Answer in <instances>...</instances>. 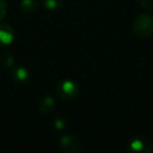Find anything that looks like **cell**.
Instances as JSON below:
<instances>
[{"label": "cell", "mask_w": 153, "mask_h": 153, "mask_svg": "<svg viewBox=\"0 0 153 153\" xmlns=\"http://www.w3.org/2000/svg\"><path fill=\"white\" fill-rule=\"evenodd\" d=\"M133 33L138 37L146 38L153 33V17L149 14H142L135 18L132 25Z\"/></svg>", "instance_id": "1"}, {"label": "cell", "mask_w": 153, "mask_h": 153, "mask_svg": "<svg viewBox=\"0 0 153 153\" xmlns=\"http://www.w3.org/2000/svg\"><path fill=\"white\" fill-rule=\"evenodd\" d=\"M56 94L64 101L74 100L79 94V86L72 80H62L56 86Z\"/></svg>", "instance_id": "2"}, {"label": "cell", "mask_w": 153, "mask_h": 153, "mask_svg": "<svg viewBox=\"0 0 153 153\" xmlns=\"http://www.w3.org/2000/svg\"><path fill=\"white\" fill-rule=\"evenodd\" d=\"M128 150L133 153H151L153 150V146L148 137L140 135L129 140Z\"/></svg>", "instance_id": "3"}, {"label": "cell", "mask_w": 153, "mask_h": 153, "mask_svg": "<svg viewBox=\"0 0 153 153\" xmlns=\"http://www.w3.org/2000/svg\"><path fill=\"white\" fill-rule=\"evenodd\" d=\"M60 148L66 153H80L83 149L81 140L74 135H64L60 138Z\"/></svg>", "instance_id": "4"}, {"label": "cell", "mask_w": 153, "mask_h": 153, "mask_svg": "<svg viewBox=\"0 0 153 153\" xmlns=\"http://www.w3.org/2000/svg\"><path fill=\"white\" fill-rule=\"evenodd\" d=\"M15 39V32L9 24H0V45H10Z\"/></svg>", "instance_id": "5"}, {"label": "cell", "mask_w": 153, "mask_h": 153, "mask_svg": "<svg viewBox=\"0 0 153 153\" xmlns=\"http://www.w3.org/2000/svg\"><path fill=\"white\" fill-rule=\"evenodd\" d=\"M12 78L17 83H25L30 78L27 69L24 67H16L12 70Z\"/></svg>", "instance_id": "6"}, {"label": "cell", "mask_w": 153, "mask_h": 153, "mask_svg": "<svg viewBox=\"0 0 153 153\" xmlns=\"http://www.w3.org/2000/svg\"><path fill=\"white\" fill-rule=\"evenodd\" d=\"M56 107V102L53 100V97L51 96H46L45 98H43L41 100L40 104H39V109L42 113L44 114H48L51 111L55 109Z\"/></svg>", "instance_id": "7"}, {"label": "cell", "mask_w": 153, "mask_h": 153, "mask_svg": "<svg viewBox=\"0 0 153 153\" xmlns=\"http://www.w3.org/2000/svg\"><path fill=\"white\" fill-rule=\"evenodd\" d=\"M20 7H21L22 11L32 13V12H35L38 9L39 2L38 0H22Z\"/></svg>", "instance_id": "8"}, {"label": "cell", "mask_w": 153, "mask_h": 153, "mask_svg": "<svg viewBox=\"0 0 153 153\" xmlns=\"http://www.w3.org/2000/svg\"><path fill=\"white\" fill-rule=\"evenodd\" d=\"M64 0H42V4L47 11H56L58 10L62 4H63Z\"/></svg>", "instance_id": "9"}, {"label": "cell", "mask_w": 153, "mask_h": 153, "mask_svg": "<svg viewBox=\"0 0 153 153\" xmlns=\"http://www.w3.org/2000/svg\"><path fill=\"white\" fill-rule=\"evenodd\" d=\"M0 60H1V64H2L4 67L7 66H11L12 64L14 63V58L11 53H3L1 57H0Z\"/></svg>", "instance_id": "10"}, {"label": "cell", "mask_w": 153, "mask_h": 153, "mask_svg": "<svg viewBox=\"0 0 153 153\" xmlns=\"http://www.w3.org/2000/svg\"><path fill=\"white\" fill-rule=\"evenodd\" d=\"M7 12V7L4 0H0V21L5 17Z\"/></svg>", "instance_id": "11"}, {"label": "cell", "mask_w": 153, "mask_h": 153, "mask_svg": "<svg viewBox=\"0 0 153 153\" xmlns=\"http://www.w3.org/2000/svg\"><path fill=\"white\" fill-rule=\"evenodd\" d=\"M53 125H55V127L57 128L58 130H62V129H64V127H65L66 121L63 119V117H58V119H56Z\"/></svg>", "instance_id": "12"}]
</instances>
